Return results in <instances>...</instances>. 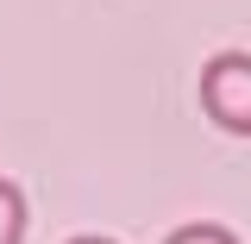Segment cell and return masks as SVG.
Returning a JSON list of instances; mask_svg holds the SVG:
<instances>
[{
  "label": "cell",
  "mask_w": 251,
  "mask_h": 244,
  "mask_svg": "<svg viewBox=\"0 0 251 244\" xmlns=\"http://www.w3.org/2000/svg\"><path fill=\"white\" fill-rule=\"evenodd\" d=\"M201 113L220 132L251 138V50H220L201 63Z\"/></svg>",
  "instance_id": "6da1fadb"
},
{
  "label": "cell",
  "mask_w": 251,
  "mask_h": 244,
  "mask_svg": "<svg viewBox=\"0 0 251 244\" xmlns=\"http://www.w3.org/2000/svg\"><path fill=\"white\" fill-rule=\"evenodd\" d=\"M25 219H31V207H25V188L0 176V244H25Z\"/></svg>",
  "instance_id": "7a4b0ae2"
},
{
  "label": "cell",
  "mask_w": 251,
  "mask_h": 244,
  "mask_svg": "<svg viewBox=\"0 0 251 244\" xmlns=\"http://www.w3.org/2000/svg\"><path fill=\"white\" fill-rule=\"evenodd\" d=\"M163 244H239V232H226L214 219H188V225H176Z\"/></svg>",
  "instance_id": "3957f363"
},
{
  "label": "cell",
  "mask_w": 251,
  "mask_h": 244,
  "mask_svg": "<svg viewBox=\"0 0 251 244\" xmlns=\"http://www.w3.org/2000/svg\"><path fill=\"white\" fill-rule=\"evenodd\" d=\"M69 244H113V238H69Z\"/></svg>",
  "instance_id": "277c9868"
}]
</instances>
